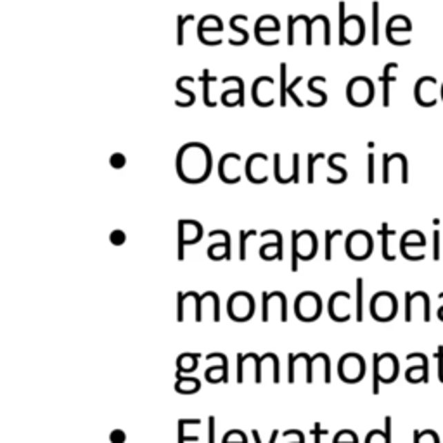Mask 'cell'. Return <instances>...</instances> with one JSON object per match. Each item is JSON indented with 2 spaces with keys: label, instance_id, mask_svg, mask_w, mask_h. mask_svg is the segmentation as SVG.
I'll return each mask as SVG.
<instances>
[{
  "label": "cell",
  "instance_id": "1f68e13d",
  "mask_svg": "<svg viewBox=\"0 0 443 443\" xmlns=\"http://www.w3.org/2000/svg\"><path fill=\"white\" fill-rule=\"evenodd\" d=\"M194 14H179L177 16V46L182 47L184 46V26L187 25V23L194 21Z\"/></svg>",
  "mask_w": 443,
  "mask_h": 443
},
{
  "label": "cell",
  "instance_id": "5b68a950",
  "mask_svg": "<svg viewBox=\"0 0 443 443\" xmlns=\"http://www.w3.org/2000/svg\"><path fill=\"white\" fill-rule=\"evenodd\" d=\"M369 310L371 315H373L377 322H390V320H393V317H397L398 302L393 293L380 291L371 298Z\"/></svg>",
  "mask_w": 443,
  "mask_h": 443
},
{
  "label": "cell",
  "instance_id": "f5cc1de1",
  "mask_svg": "<svg viewBox=\"0 0 443 443\" xmlns=\"http://www.w3.org/2000/svg\"><path fill=\"white\" fill-rule=\"evenodd\" d=\"M367 161H369V166H367V182L374 184V152H369Z\"/></svg>",
  "mask_w": 443,
  "mask_h": 443
},
{
  "label": "cell",
  "instance_id": "680465c9",
  "mask_svg": "<svg viewBox=\"0 0 443 443\" xmlns=\"http://www.w3.org/2000/svg\"><path fill=\"white\" fill-rule=\"evenodd\" d=\"M438 317H440V320H442V322H443V305L438 308Z\"/></svg>",
  "mask_w": 443,
  "mask_h": 443
},
{
  "label": "cell",
  "instance_id": "bcb514c9",
  "mask_svg": "<svg viewBox=\"0 0 443 443\" xmlns=\"http://www.w3.org/2000/svg\"><path fill=\"white\" fill-rule=\"evenodd\" d=\"M175 87H177V90L180 92V94H184V95H187V97H189V102L186 104V108H189V106H193L194 102H196V95H194V92L187 90V88L184 87V78H179V80H177Z\"/></svg>",
  "mask_w": 443,
  "mask_h": 443
},
{
  "label": "cell",
  "instance_id": "4316f807",
  "mask_svg": "<svg viewBox=\"0 0 443 443\" xmlns=\"http://www.w3.org/2000/svg\"><path fill=\"white\" fill-rule=\"evenodd\" d=\"M201 81H203V101L208 108H215L217 102L210 99V83L211 81H217V77H211L210 70H203V75H201Z\"/></svg>",
  "mask_w": 443,
  "mask_h": 443
},
{
  "label": "cell",
  "instance_id": "8fae6325",
  "mask_svg": "<svg viewBox=\"0 0 443 443\" xmlns=\"http://www.w3.org/2000/svg\"><path fill=\"white\" fill-rule=\"evenodd\" d=\"M203 237V227L196 220L179 222V260H184V248L199 243Z\"/></svg>",
  "mask_w": 443,
  "mask_h": 443
},
{
  "label": "cell",
  "instance_id": "8992f818",
  "mask_svg": "<svg viewBox=\"0 0 443 443\" xmlns=\"http://www.w3.org/2000/svg\"><path fill=\"white\" fill-rule=\"evenodd\" d=\"M345 248L346 255H348L352 260H367V258L373 255L374 250L373 236H371L367 230H353V233H350L348 237H346Z\"/></svg>",
  "mask_w": 443,
  "mask_h": 443
},
{
  "label": "cell",
  "instance_id": "ab89813d",
  "mask_svg": "<svg viewBox=\"0 0 443 443\" xmlns=\"http://www.w3.org/2000/svg\"><path fill=\"white\" fill-rule=\"evenodd\" d=\"M224 443H248V438L241 429H230L224 436Z\"/></svg>",
  "mask_w": 443,
  "mask_h": 443
},
{
  "label": "cell",
  "instance_id": "30bf717a",
  "mask_svg": "<svg viewBox=\"0 0 443 443\" xmlns=\"http://www.w3.org/2000/svg\"><path fill=\"white\" fill-rule=\"evenodd\" d=\"M366 37V23L360 16L352 14L346 18L345 26L339 30V46H359Z\"/></svg>",
  "mask_w": 443,
  "mask_h": 443
},
{
  "label": "cell",
  "instance_id": "ba28073f",
  "mask_svg": "<svg viewBox=\"0 0 443 443\" xmlns=\"http://www.w3.org/2000/svg\"><path fill=\"white\" fill-rule=\"evenodd\" d=\"M338 374L339 380L345 383H359L366 376V360L359 353H346L339 359Z\"/></svg>",
  "mask_w": 443,
  "mask_h": 443
},
{
  "label": "cell",
  "instance_id": "603a6c76",
  "mask_svg": "<svg viewBox=\"0 0 443 443\" xmlns=\"http://www.w3.org/2000/svg\"><path fill=\"white\" fill-rule=\"evenodd\" d=\"M279 30H281V25H279L277 18L272 14H265L262 18H258V21L255 23V39L262 37V33L279 32Z\"/></svg>",
  "mask_w": 443,
  "mask_h": 443
},
{
  "label": "cell",
  "instance_id": "94428289",
  "mask_svg": "<svg viewBox=\"0 0 443 443\" xmlns=\"http://www.w3.org/2000/svg\"><path fill=\"white\" fill-rule=\"evenodd\" d=\"M442 97H443V85H442Z\"/></svg>",
  "mask_w": 443,
  "mask_h": 443
},
{
  "label": "cell",
  "instance_id": "6da1fadb",
  "mask_svg": "<svg viewBox=\"0 0 443 443\" xmlns=\"http://www.w3.org/2000/svg\"><path fill=\"white\" fill-rule=\"evenodd\" d=\"M211 151L204 144L190 142L182 146L177 155V175L186 184H201L211 173Z\"/></svg>",
  "mask_w": 443,
  "mask_h": 443
},
{
  "label": "cell",
  "instance_id": "681fc988",
  "mask_svg": "<svg viewBox=\"0 0 443 443\" xmlns=\"http://www.w3.org/2000/svg\"><path fill=\"white\" fill-rule=\"evenodd\" d=\"M435 359L438 360V380L443 383V345H438L435 352Z\"/></svg>",
  "mask_w": 443,
  "mask_h": 443
},
{
  "label": "cell",
  "instance_id": "e0dca14e",
  "mask_svg": "<svg viewBox=\"0 0 443 443\" xmlns=\"http://www.w3.org/2000/svg\"><path fill=\"white\" fill-rule=\"evenodd\" d=\"M234 81L236 83V88H229L224 94L220 95L222 104L227 106V108H234V106H244V81L243 78L239 77H226L224 78V83H230Z\"/></svg>",
  "mask_w": 443,
  "mask_h": 443
},
{
  "label": "cell",
  "instance_id": "d6a6232c",
  "mask_svg": "<svg viewBox=\"0 0 443 443\" xmlns=\"http://www.w3.org/2000/svg\"><path fill=\"white\" fill-rule=\"evenodd\" d=\"M373 46H380V2H373Z\"/></svg>",
  "mask_w": 443,
  "mask_h": 443
},
{
  "label": "cell",
  "instance_id": "f6af8a7d",
  "mask_svg": "<svg viewBox=\"0 0 443 443\" xmlns=\"http://www.w3.org/2000/svg\"><path fill=\"white\" fill-rule=\"evenodd\" d=\"M366 443H388L384 429H373V431L367 433Z\"/></svg>",
  "mask_w": 443,
  "mask_h": 443
},
{
  "label": "cell",
  "instance_id": "11a10c76",
  "mask_svg": "<svg viewBox=\"0 0 443 443\" xmlns=\"http://www.w3.org/2000/svg\"><path fill=\"white\" fill-rule=\"evenodd\" d=\"M433 248H435V250H433V258H435V260H440V233L438 230H435V233H433Z\"/></svg>",
  "mask_w": 443,
  "mask_h": 443
},
{
  "label": "cell",
  "instance_id": "83f0119b",
  "mask_svg": "<svg viewBox=\"0 0 443 443\" xmlns=\"http://www.w3.org/2000/svg\"><path fill=\"white\" fill-rule=\"evenodd\" d=\"M380 236H381V241H383V250H381V253H383V258L388 262H395V255L390 253V244H388V239H390L391 236H395V230H390L388 229V224H383V227H381L380 230Z\"/></svg>",
  "mask_w": 443,
  "mask_h": 443
},
{
  "label": "cell",
  "instance_id": "484cf974",
  "mask_svg": "<svg viewBox=\"0 0 443 443\" xmlns=\"http://www.w3.org/2000/svg\"><path fill=\"white\" fill-rule=\"evenodd\" d=\"M204 380L208 381V383L211 384H217V383H229V371H226V367L224 366H213V367H208L206 371H204Z\"/></svg>",
  "mask_w": 443,
  "mask_h": 443
},
{
  "label": "cell",
  "instance_id": "f907efd6",
  "mask_svg": "<svg viewBox=\"0 0 443 443\" xmlns=\"http://www.w3.org/2000/svg\"><path fill=\"white\" fill-rule=\"evenodd\" d=\"M412 306H414L412 293H405V322H411L412 320Z\"/></svg>",
  "mask_w": 443,
  "mask_h": 443
},
{
  "label": "cell",
  "instance_id": "4fadbf2b",
  "mask_svg": "<svg viewBox=\"0 0 443 443\" xmlns=\"http://www.w3.org/2000/svg\"><path fill=\"white\" fill-rule=\"evenodd\" d=\"M241 163V156L237 152H227L218 161V177L222 182L237 184L241 182V173L237 172V166Z\"/></svg>",
  "mask_w": 443,
  "mask_h": 443
},
{
  "label": "cell",
  "instance_id": "6f0895ef",
  "mask_svg": "<svg viewBox=\"0 0 443 443\" xmlns=\"http://www.w3.org/2000/svg\"><path fill=\"white\" fill-rule=\"evenodd\" d=\"M251 435H253L255 442H257V443H262L260 435H258L257 429H253V431H251ZM277 436H279V431H277V429H274V431H272V436H270V443H275V442H277Z\"/></svg>",
  "mask_w": 443,
  "mask_h": 443
},
{
  "label": "cell",
  "instance_id": "d4e9b609",
  "mask_svg": "<svg viewBox=\"0 0 443 443\" xmlns=\"http://www.w3.org/2000/svg\"><path fill=\"white\" fill-rule=\"evenodd\" d=\"M426 246V237L422 236V233L419 230H408L402 236L400 241V250H407V248H424Z\"/></svg>",
  "mask_w": 443,
  "mask_h": 443
},
{
  "label": "cell",
  "instance_id": "7bdbcfd3",
  "mask_svg": "<svg viewBox=\"0 0 443 443\" xmlns=\"http://www.w3.org/2000/svg\"><path fill=\"white\" fill-rule=\"evenodd\" d=\"M251 236H257V230H241V243H239L241 260H246V243Z\"/></svg>",
  "mask_w": 443,
  "mask_h": 443
},
{
  "label": "cell",
  "instance_id": "7dc6e473",
  "mask_svg": "<svg viewBox=\"0 0 443 443\" xmlns=\"http://www.w3.org/2000/svg\"><path fill=\"white\" fill-rule=\"evenodd\" d=\"M109 165L113 166V168L120 170L127 165V158H125L121 152H115V155H111V158H109Z\"/></svg>",
  "mask_w": 443,
  "mask_h": 443
},
{
  "label": "cell",
  "instance_id": "3957f363",
  "mask_svg": "<svg viewBox=\"0 0 443 443\" xmlns=\"http://www.w3.org/2000/svg\"><path fill=\"white\" fill-rule=\"evenodd\" d=\"M319 250V241L312 230H293L291 270L298 272V260H312Z\"/></svg>",
  "mask_w": 443,
  "mask_h": 443
},
{
  "label": "cell",
  "instance_id": "c3c4849f",
  "mask_svg": "<svg viewBox=\"0 0 443 443\" xmlns=\"http://www.w3.org/2000/svg\"><path fill=\"white\" fill-rule=\"evenodd\" d=\"M109 241H111V243H113L115 246H121V244H124L125 241H127V234H125L124 230L117 229V230H113V233L109 234Z\"/></svg>",
  "mask_w": 443,
  "mask_h": 443
},
{
  "label": "cell",
  "instance_id": "9a60e30c",
  "mask_svg": "<svg viewBox=\"0 0 443 443\" xmlns=\"http://www.w3.org/2000/svg\"><path fill=\"white\" fill-rule=\"evenodd\" d=\"M222 237L220 243H215L211 244L210 248H208V257L211 258V260L218 262V260H230V257H233V253H230V234L227 233V230H222V229H217V230H211L210 234H208V237Z\"/></svg>",
  "mask_w": 443,
  "mask_h": 443
},
{
  "label": "cell",
  "instance_id": "d6986e66",
  "mask_svg": "<svg viewBox=\"0 0 443 443\" xmlns=\"http://www.w3.org/2000/svg\"><path fill=\"white\" fill-rule=\"evenodd\" d=\"M217 32H224V23L218 16L215 14H208L204 18H201V21L197 23V37L203 39L206 37V33H217Z\"/></svg>",
  "mask_w": 443,
  "mask_h": 443
},
{
  "label": "cell",
  "instance_id": "9f6ffc18",
  "mask_svg": "<svg viewBox=\"0 0 443 443\" xmlns=\"http://www.w3.org/2000/svg\"><path fill=\"white\" fill-rule=\"evenodd\" d=\"M208 443H215V417H208Z\"/></svg>",
  "mask_w": 443,
  "mask_h": 443
},
{
  "label": "cell",
  "instance_id": "7c38bea8",
  "mask_svg": "<svg viewBox=\"0 0 443 443\" xmlns=\"http://www.w3.org/2000/svg\"><path fill=\"white\" fill-rule=\"evenodd\" d=\"M350 302H352V296L346 291H336L335 295L329 298V317L336 322H346L350 320L352 313H350Z\"/></svg>",
  "mask_w": 443,
  "mask_h": 443
},
{
  "label": "cell",
  "instance_id": "f546056e",
  "mask_svg": "<svg viewBox=\"0 0 443 443\" xmlns=\"http://www.w3.org/2000/svg\"><path fill=\"white\" fill-rule=\"evenodd\" d=\"M286 75H288V64L281 63V88H279V104L282 108L288 106V81H286Z\"/></svg>",
  "mask_w": 443,
  "mask_h": 443
},
{
  "label": "cell",
  "instance_id": "277c9868",
  "mask_svg": "<svg viewBox=\"0 0 443 443\" xmlns=\"http://www.w3.org/2000/svg\"><path fill=\"white\" fill-rule=\"evenodd\" d=\"M374 94V83L371 78L367 77H355L348 81L346 85V99L352 106L355 108H364V106H369L373 102Z\"/></svg>",
  "mask_w": 443,
  "mask_h": 443
},
{
  "label": "cell",
  "instance_id": "d590c367",
  "mask_svg": "<svg viewBox=\"0 0 443 443\" xmlns=\"http://www.w3.org/2000/svg\"><path fill=\"white\" fill-rule=\"evenodd\" d=\"M248 19L250 18H248L246 14H236L233 16V19H230V28H233L236 33H241V37H243V46L250 40V33H248L246 30L241 28V26H237V21H248Z\"/></svg>",
  "mask_w": 443,
  "mask_h": 443
},
{
  "label": "cell",
  "instance_id": "2e32d148",
  "mask_svg": "<svg viewBox=\"0 0 443 443\" xmlns=\"http://www.w3.org/2000/svg\"><path fill=\"white\" fill-rule=\"evenodd\" d=\"M415 101L419 106L431 108L436 104V80L433 77L419 78L415 83Z\"/></svg>",
  "mask_w": 443,
  "mask_h": 443
},
{
  "label": "cell",
  "instance_id": "7a4b0ae2",
  "mask_svg": "<svg viewBox=\"0 0 443 443\" xmlns=\"http://www.w3.org/2000/svg\"><path fill=\"white\" fill-rule=\"evenodd\" d=\"M400 364L393 353H374L373 355V393L380 395L381 383H393L398 377Z\"/></svg>",
  "mask_w": 443,
  "mask_h": 443
},
{
  "label": "cell",
  "instance_id": "74e56055",
  "mask_svg": "<svg viewBox=\"0 0 443 443\" xmlns=\"http://www.w3.org/2000/svg\"><path fill=\"white\" fill-rule=\"evenodd\" d=\"M302 81H303V78H302V77H296L295 80H293L291 83L288 85V97H291V101L295 102V104L298 106V108H303V106H305V102H303L302 99H299L298 95H296V92H295V88L298 87V85L302 83Z\"/></svg>",
  "mask_w": 443,
  "mask_h": 443
},
{
  "label": "cell",
  "instance_id": "ac0fdd59",
  "mask_svg": "<svg viewBox=\"0 0 443 443\" xmlns=\"http://www.w3.org/2000/svg\"><path fill=\"white\" fill-rule=\"evenodd\" d=\"M268 159L267 155H264V152H255V155H251L250 158L246 159V166H244V173H246V177L250 179V182L253 184H265L268 180V175H265V173H262V175H257V170L260 168L262 165H265Z\"/></svg>",
  "mask_w": 443,
  "mask_h": 443
},
{
  "label": "cell",
  "instance_id": "ffe728a7",
  "mask_svg": "<svg viewBox=\"0 0 443 443\" xmlns=\"http://www.w3.org/2000/svg\"><path fill=\"white\" fill-rule=\"evenodd\" d=\"M201 390V381L197 377H189V376H180V371L177 373V383H175V391L182 395H190L197 393Z\"/></svg>",
  "mask_w": 443,
  "mask_h": 443
},
{
  "label": "cell",
  "instance_id": "cb8c5ba5",
  "mask_svg": "<svg viewBox=\"0 0 443 443\" xmlns=\"http://www.w3.org/2000/svg\"><path fill=\"white\" fill-rule=\"evenodd\" d=\"M199 353H182V355L177 357V369L180 373H194L197 369V364H199Z\"/></svg>",
  "mask_w": 443,
  "mask_h": 443
},
{
  "label": "cell",
  "instance_id": "7402d4cb",
  "mask_svg": "<svg viewBox=\"0 0 443 443\" xmlns=\"http://www.w3.org/2000/svg\"><path fill=\"white\" fill-rule=\"evenodd\" d=\"M412 30V23L408 21V18L405 16L397 14L393 18H390V21L386 23V37L388 40H391L395 37V33H402V32H411Z\"/></svg>",
  "mask_w": 443,
  "mask_h": 443
},
{
  "label": "cell",
  "instance_id": "52a82bcc",
  "mask_svg": "<svg viewBox=\"0 0 443 443\" xmlns=\"http://www.w3.org/2000/svg\"><path fill=\"white\" fill-rule=\"evenodd\" d=\"M295 313L302 322H313L322 313V299L317 293L303 291L295 299Z\"/></svg>",
  "mask_w": 443,
  "mask_h": 443
},
{
  "label": "cell",
  "instance_id": "60d3db41",
  "mask_svg": "<svg viewBox=\"0 0 443 443\" xmlns=\"http://www.w3.org/2000/svg\"><path fill=\"white\" fill-rule=\"evenodd\" d=\"M417 443H440V436L435 429L417 431Z\"/></svg>",
  "mask_w": 443,
  "mask_h": 443
},
{
  "label": "cell",
  "instance_id": "f1b7e54d",
  "mask_svg": "<svg viewBox=\"0 0 443 443\" xmlns=\"http://www.w3.org/2000/svg\"><path fill=\"white\" fill-rule=\"evenodd\" d=\"M357 305H355V315L357 322H362L364 320V279H357Z\"/></svg>",
  "mask_w": 443,
  "mask_h": 443
},
{
  "label": "cell",
  "instance_id": "91938a15",
  "mask_svg": "<svg viewBox=\"0 0 443 443\" xmlns=\"http://www.w3.org/2000/svg\"><path fill=\"white\" fill-rule=\"evenodd\" d=\"M414 443H417V429H414Z\"/></svg>",
  "mask_w": 443,
  "mask_h": 443
},
{
  "label": "cell",
  "instance_id": "9c48e42d",
  "mask_svg": "<svg viewBox=\"0 0 443 443\" xmlns=\"http://www.w3.org/2000/svg\"><path fill=\"white\" fill-rule=\"evenodd\" d=\"M227 312L234 322H246L255 313V299L250 293L237 291L227 302Z\"/></svg>",
  "mask_w": 443,
  "mask_h": 443
},
{
  "label": "cell",
  "instance_id": "f35d334b",
  "mask_svg": "<svg viewBox=\"0 0 443 443\" xmlns=\"http://www.w3.org/2000/svg\"><path fill=\"white\" fill-rule=\"evenodd\" d=\"M324 158H326L324 152H319V155H308V177H306V182L308 184L315 182V180H313L315 179V163Z\"/></svg>",
  "mask_w": 443,
  "mask_h": 443
},
{
  "label": "cell",
  "instance_id": "8d00e7d4",
  "mask_svg": "<svg viewBox=\"0 0 443 443\" xmlns=\"http://www.w3.org/2000/svg\"><path fill=\"white\" fill-rule=\"evenodd\" d=\"M333 443H359V436L352 429H342L339 433H336Z\"/></svg>",
  "mask_w": 443,
  "mask_h": 443
},
{
  "label": "cell",
  "instance_id": "836d02e7",
  "mask_svg": "<svg viewBox=\"0 0 443 443\" xmlns=\"http://www.w3.org/2000/svg\"><path fill=\"white\" fill-rule=\"evenodd\" d=\"M320 80H326V77H312V78H310V80H308V90L312 92V94H315L317 97H319V108H322V106L327 102V94L324 90H320V88L315 87L317 81H320Z\"/></svg>",
  "mask_w": 443,
  "mask_h": 443
},
{
  "label": "cell",
  "instance_id": "44dd1931",
  "mask_svg": "<svg viewBox=\"0 0 443 443\" xmlns=\"http://www.w3.org/2000/svg\"><path fill=\"white\" fill-rule=\"evenodd\" d=\"M397 68H398L397 63H388L386 66H384L383 75L380 77V81L383 83V106L384 108H388V106H390V83L397 81V77H395V75H391V70H397Z\"/></svg>",
  "mask_w": 443,
  "mask_h": 443
},
{
  "label": "cell",
  "instance_id": "e575fe53",
  "mask_svg": "<svg viewBox=\"0 0 443 443\" xmlns=\"http://www.w3.org/2000/svg\"><path fill=\"white\" fill-rule=\"evenodd\" d=\"M343 230H326V250H324V258L327 262L333 260V241L335 237L342 236Z\"/></svg>",
  "mask_w": 443,
  "mask_h": 443
},
{
  "label": "cell",
  "instance_id": "ee69618b",
  "mask_svg": "<svg viewBox=\"0 0 443 443\" xmlns=\"http://www.w3.org/2000/svg\"><path fill=\"white\" fill-rule=\"evenodd\" d=\"M412 359H419L421 360V364L422 366H424V384H428L429 383V360H428V357L424 355V353H421V352H415V353H408L407 355V360H412Z\"/></svg>",
  "mask_w": 443,
  "mask_h": 443
},
{
  "label": "cell",
  "instance_id": "4dcf8cb0",
  "mask_svg": "<svg viewBox=\"0 0 443 443\" xmlns=\"http://www.w3.org/2000/svg\"><path fill=\"white\" fill-rule=\"evenodd\" d=\"M424 366H412V367H408L407 371H405V380L408 381V383H412V384H415V383H424Z\"/></svg>",
  "mask_w": 443,
  "mask_h": 443
},
{
  "label": "cell",
  "instance_id": "6125c7cd",
  "mask_svg": "<svg viewBox=\"0 0 443 443\" xmlns=\"http://www.w3.org/2000/svg\"><path fill=\"white\" fill-rule=\"evenodd\" d=\"M291 443H303V442H291Z\"/></svg>",
  "mask_w": 443,
  "mask_h": 443
},
{
  "label": "cell",
  "instance_id": "db71d44e",
  "mask_svg": "<svg viewBox=\"0 0 443 443\" xmlns=\"http://www.w3.org/2000/svg\"><path fill=\"white\" fill-rule=\"evenodd\" d=\"M312 435H313V440H315V443H322L320 442V436L329 435V431H327V429H320V422H315L312 429Z\"/></svg>",
  "mask_w": 443,
  "mask_h": 443
},
{
  "label": "cell",
  "instance_id": "b9f144b4",
  "mask_svg": "<svg viewBox=\"0 0 443 443\" xmlns=\"http://www.w3.org/2000/svg\"><path fill=\"white\" fill-rule=\"evenodd\" d=\"M305 14L298 16H289L288 18V46H295V26L296 23H299Z\"/></svg>",
  "mask_w": 443,
  "mask_h": 443
},
{
  "label": "cell",
  "instance_id": "816d5d0a",
  "mask_svg": "<svg viewBox=\"0 0 443 443\" xmlns=\"http://www.w3.org/2000/svg\"><path fill=\"white\" fill-rule=\"evenodd\" d=\"M109 440H111V443H125L127 442V435H125L121 429H115V431H111V435H109Z\"/></svg>",
  "mask_w": 443,
  "mask_h": 443
},
{
  "label": "cell",
  "instance_id": "5bb4252c",
  "mask_svg": "<svg viewBox=\"0 0 443 443\" xmlns=\"http://www.w3.org/2000/svg\"><path fill=\"white\" fill-rule=\"evenodd\" d=\"M275 80L272 77H258L253 81L251 87V97L253 102L260 108H268L274 104V97H272V88H274Z\"/></svg>",
  "mask_w": 443,
  "mask_h": 443
}]
</instances>
